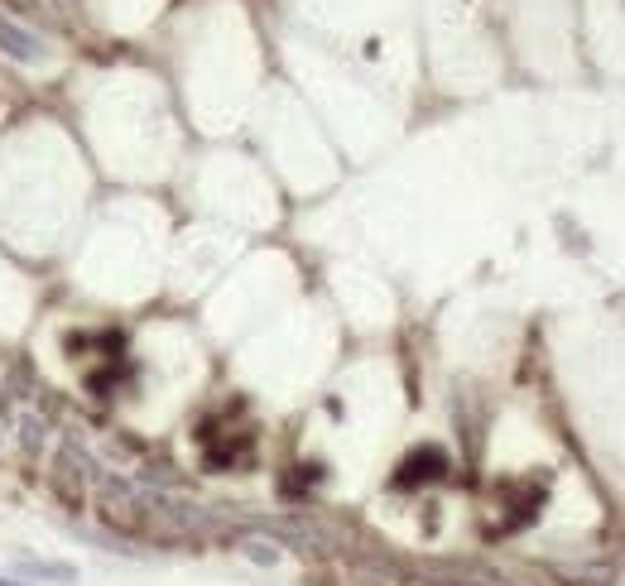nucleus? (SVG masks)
I'll list each match as a JSON object with an SVG mask.
<instances>
[{"instance_id": "12", "label": "nucleus", "mask_w": 625, "mask_h": 586, "mask_svg": "<svg viewBox=\"0 0 625 586\" xmlns=\"http://www.w3.org/2000/svg\"><path fill=\"white\" fill-rule=\"evenodd\" d=\"M0 447H6V437H0Z\"/></svg>"}, {"instance_id": "2", "label": "nucleus", "mask_w": 625, "mask_h": 586, "mask_svg": "<svg viewBox=\"0 0 625 586\" xmlns=\"http://www.w3.org/2000/svg\"><path fill=\"white\" fill-rule=\"evenodd\" d=\"M10 573L24 577V582H34V586H78L82 582V573L72 563H63V558H39V553H14Z\"/></svg>"}, {"instance_id": "1", "label": "nucleus", "mask_w": 625, "mask_h": 586, "mask_svg": "<svg viewBox=\"0 0 625 586\" xmlns=\"http://www.w3.org/2000/svg\"><path fill=\"white\" fill-rule=\"evenodd\" d=\"M453 476V457L438 447V443H419L414 452H404L395 476H390V491H424V486H438V481Z\"/></svg>"}, {"instance_id": "10", "label": "nucleus", "mask_w": 625, "mask_h": 586, "mask_svg": "<svg viewBox=\"0 0 625 586\" xmlns=\"http://www.w3.org/2000/svg\"><path fill=\"white\" fill-rule=\"evenodd\" d=\"M58 6H63V10H72V6H78V0H58Z\"/></svg>"}, {"instance_id": "4", "label": "nucleus", "mask_w": 625, "mask_h": 586, "mask_svg": "<svg viewBox=\"0 0 625 586\" xmlns=\"http://www.w3.org/2000/svg\"><path fill=\"white\" fill-rule=\"evenodd\" d=\"M563 586H616L621 567L606 563V558H592V563H558L554 567Z\"/></svg>"}, {"instance_id": "5", "label": "nucleus", "mask_w": 625, "mask_h": 586, "mask_svg": "<svg viewBox=\"0 0 625 586\" xmlns=\"http://www.w3.org/2000/svg\"><path fill=\"white\" fill-rule=\"evenodd\" d=\"M323 481H327V462H299L280 476V495L284 501H309V491L323 486Z\"/></svg>"}, {"instance_id": "11", "label": "nucleus", "mask_w": 625, "mask_h": 586, "mask_svg": "<svg viewBox=\"0 0 625 586\" xmlns=\"http://www.w3.org/2000/svg\"><path fill=\"white\" fill-rule=\"evenodd\" d=\"M621 567H625V553H621Z\"/></svg>"}, {"instance_id": "8", "label": "nucleus", "mask_w": 625, "mask_h": 586, "mask_svg": "<svg viewBox=\"0 0 625 586\" xmlns=\"http://www.w3.org/2000/svg\"><path fill=\"white\" fill-rule=\"evenodd\" d=\"M0 586H34V582H24V577H14V573H0Z\"/></svg>"}, {"instance_id": "9", "label": "nucleus", "mask_w": 625, "mask_h": 586, "mask_svg": "<svg viewBox=\"0 0 625 586\" xmlns=\"http://www.w3.org/2000/svg\"><path fill=\"white\" fill-rule=\"evenodd\" d=\"M6 6H14V10H34V0H6Z\"/></svg>"}, {"instance_id": "6", "label": "nucleus", "mask_w": 625, "mask_h": 586, "mask_svg": "<svg viewBox=\"0 0 625 586\" xmlns=\"http://www.w3.org/2000/svg\"><path fill=\"white\" fill-rule=\"evenodd\" d=\"M236 548H241V558L255 563V567H280V563H284V548L274 544V538H265V534H245V529H241Z\"/></svg>"}, {"instance_id": "7", "label": "nucleus", "mask_w": 625, "mask_h": 586, "mask_svg": "<svg viewBox=\"0 0 625 586\" xmlns=\"http://www.w3.org/2000/svg\"><path fill=\"white\" fill-rule=\"evenodd\" d=\"M14 433H20V452L29 462L43 457V447H49V423H43L39 414H20L14 418Z\"/></svg>"}, {"instance_id": "3", "label": "nucleus", "mask_w": 625, "mask_h": 586, "mask_svg": "<svg viewBox=\"0 0 625 586\" xmlns=\"http://www.w3.org/2000/svg\"><path fill=\"white\" fill-rule=\"evenodd\" d=\"M0 53L10 58V63H24V68H34L43 63V39L34 34V29H24V24H14L10 14H0Z\"/></svg>"}]
</instances>
